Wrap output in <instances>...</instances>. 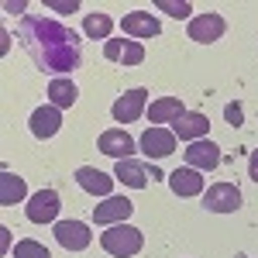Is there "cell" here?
Returning <instances> with one entry per match:
<instances>
[{
    "mask_svg": "<svg viewBox=\"0 0 258 258\" xmlns=\"http://www.w3.org/2000/svg\"><path fill=\"white\" fill-rule=\"evenodd\" d=\"M76 182H80L86 193H93V197H110V193H114V176L100 172V169H93V165L76 169Z\"/></svg>",
    "mask_w": 258,
    "mask_h": 258,
    "instance_id": "d6986e66",
    "label": "cell"
},
{
    "mask_svg": "<svg viewBox=\"0 0 258 258\" xmlns=\"http://www.w3.org/2000/svg\"><path fill=\"white\" fill-rule=\"evenodd\" d=\"M207 127H210V120H207L203 110H186V114L172 124V135L182 138V141H200L207 135Z\"/></svg>",
    "mask_w": 258,
    "mask_h": 258,
    "instance_id": "ac0fdd59",
    "label": "cell"
},
{
    "mask_svg": "<svg viewBox=\"0 0 258 258\" xmlns=\"http://www.w3.org/2000/svg\"><path fill=\"white\" fill-rule=\"evenodd\" d=\"M141 152L148 155V159H165V155H172L176 152V135L169 131V127H148L145 135H141Z\"/></svg>",
    "mask_w": 258,
    "mask_h": 258,
    "instance_id": "8fae6325",
    "label": "cell"
},
{
    "mask_svg": "<svg viewBox=\"0 0 258 258\" xmlns=\"http://www.w3.org/2000/svg\"><path fill=\"white\" fill-rule=\"evenodd\" d=\"M169 189H172L176 197H200V193H203V172L182 165L176 172H169Z\"/></svg>",
    "mask_w": 258,
    "mask_h": 258,
    "instance_id": "e0dca14e",
    "label": "cell"
},
{
    "mask_svg": "<svg viewBox=\"0 0 258 258\" xmlns=\"http://www.w3.org/2000/svg\"><path fill=\"white\" fill-rule=\"evenodd\" d=\"M224 31H227V21L220 14H200V18L189 21V38L200 41V45H210V41L224 38Z\"/></svg>",
    "mask_w": 258,
    "mask_h": 258,
    "instance_id": "4fadbf2b",
    "label": "cell"
},
{
    "mask_svg": "<svg viewBox=\"0 0 258 258\" xmlns=\"http://www.w3.org/2000/svg\"><path fill=\"white\" fill-rule=\"evenodd\" d=\"M76 93H80V90H76V83H69L66 80V76H55V80L48 83V100H52V107H73V103H76Z\"/></svg>",
    "mask_w": 258,
    "mask_h": 258,
    "instance_id": "44dd1931",
    "label": "cell"
},
{
    "mask_svg": "<svg viewBox=\"0 0 258 258\" xmlns=\"http://www.w3.org/2000/svg\"><path fill=\"white\" fill-rule=\"evenodd\" d=\"M18 38L21 48L31 55V62L41 73H62L66 76V73L80 69V38H76V31H69L59 21L31 14L18 24Z\"/></svg>",
    "mask_w": 258,
    "mask_h": 258,
    "instance_id": "6da1fadb",
    "label": "cell"
},
{
    "mask_svg": "<svg viewBox=\"0 0 258 258\" xmlns=\"http://www.w3.org/2000/svg\"><path fill=\"white\" fill-rule=\"evenodd\" d=\"M97 148L103 155H110V159H131V152H135V138L127 135V131H120V127H110V131H103L97 138Z\"/></svg>",
    "mask_w": 258,
    "mask_h": 258,
    "instance_id": "5bb4252c",
    "label": "cell"
},
{
    "mask_svg": "<svg viewBox=\"0 0 258 258\" xmlns=\"http://www.w3.org/2000/svg\"><path fill=\"white\" fill-rule=\"evenodd\" d=\"M100 244H103V251L114 258H131L141 251V244H145V238H141L138 227H131V224H114V227H107L103 234H100Z\"/></svg>",
    "mask_w": 258,
    "mask_h": 258,
    "instance_id": "7a4b0ae2",
    "label": "cell"
},
{
    "mask_svg": "<svg viewBox=\"0 0 258 258\" xmlns=\"http://www.w3.org/2000/svg\"><path fill=\"white\" fill-rule=\"evenodd\" d=\"M248 172H251V179L258 182V148L251 152V162H248Z\"/></svg>",
    "mask_w": 258,
    "mask_h": 258,
    "instance_id": "4316f807",
    "label": "cell"
},
{
    "mask_svg": "<svg viewBox=\"0 0 258 258\" xmlns=\"http://www.w3.org/2000/svg\"><path fill=\"white\" fill-rule=\"evenodd\" d=\"M59 207H62V200L55 189H38L35 197L28 200V220L31 224H52L59 217Z\"/></svg>",
    "mask_w": 258,
    "mask_h": 258,
    "instance_id": "8992f818",
    "label": "cell"
},
{
    "mask_svg": "<svg viewBox=\"0 0 258 258\" xmlns=\"http://www.w3.org/2000/svg\"><path fill=\"white\" fill-rule=\"evenodd\" d=\"M241 189L234 182H214L210 189H203V210L210 214H234L241 210Z\"/></svg>",
    "mask_w": 258,
    "mask_h": 258,
    "instance_id": "3957f363",
    "label": "cell"
},
{
    "mask_svg": "<svg viewBox=\"0 0 258 258\" xmlns=\"http://www.w3.org/2000/svg\"><path fill=\"white\" fill-rule=\"evenodd\" d=\"M28 127H31V135L38 141L45 138H52V135H59V127H62V110L59 107H38L35 114H31V120H28Z\"/></svg>",
    "mask_w": 258,
    "mask_h": 258,
    "instance_id": "2e32d148",
    "label": "cell"
},
{
    "mask_svg": "<svg viewBox=\"0 0 258 258\" xmlns=\"http://www.w3.org/2000/svg\"><path fill=\"white\" fill-rule=\"evenodd\" d=\"M103 55L120 66H141L145 62V45L135 38H110L103 45Z\"/></svg>",
    "mask_w": 258,
    "mask_h": 258,
    "instance_id": "9c48e42d",
    "label": "cell"
},
{
    "mask_svg": "<svg viewBox=\"0 0 258 258\" xmlns=\"http://www.w3.org/2000/svg\"><path fill=\"white\" fill-rule=\"evenodd\" d=\"M145 103H148V90H141V86L127 90V93H120V97L114 100V120H120V124L141 120V114H145Z\"/></svg>",
    "mask_w": 258,
    "mask_h": 258,
    "instance_id": "52a82bcc",
    "label": "cell"
},
{
    "mask_svg": "<svg viewBox=\"0 0 258 258\" xmlns=\"http://www.w3.org/2000/svg\"><path fill=\"white\" fill-rule=\"evenodd\" d=\"M14 258H48V251L41 248L38 241H18L14 244Z\"/></svg>",
    "mask_w": 258,
    "mask_h": 258,
    "instance_id": "603a6c76",
    "label": "cell"
},
{
    "mask_svg": "<svg viewBox=\"0 0 258 258\" xmlns=\"http://www.w3.org/2000/svg\"><path fill=\"white\" fill-rule=\"evenodd\" d=\"M131 214H135V203H131V200L107 197L97 210H93V224H100V227H114V224H124Z\"/></svg>",
    "mask_w": 258,
    "mask_h": 258,
    "instance_id": "ba28073f",
    "label": "cell"
},
{
    "mask_svg": "<svg viewBox=\"0 0 258 258\" xmlns=\"http://www.w3.org/2000/svg\"><path fill=\"white\" fill-rule=\"evenodd\" d=\"M120 31H124L127 38H155L162 31V24H159V18H152L148 11H131V14L120 18Z\"/></svg>",
    "mask_w": 258,
    "mask_h": 258,
    "instance_id": "7c38bea8",
    "label": "cell"
},
{
    "mask_svg": "<svg viewBox=\"0 0 258 258\" xmlns=\"http://www.w3.org/2000/svg\"><path fill=\"white\" fill-rule=\"evenodd\" d=\"M83 31H86L90 38H107V41H110L114 18H110V14H90V18L83 21Z\"/></svg>",
    "mask_w": 258,
    "mask_h": 258,
    "instance_id": "7402d4cb",
    "label": "cell"
},
{
    "mask_svg": "<svg viewBox=\"0 0 258 258\" xmlns=\"http://www.w3.org/2000/svg\"><path fill=\"white\" fill-rule=\"evenodd\" d=\"M90 227L83 224V220H59L55 224V241H59L66 251H83V248H90Z\"/></svg>",
    "mask_w": 258,
    "mask_h": 258,
    "instance_id": "30bf717a",
    "label": "cell"
},
{
    "mask_svg": "<svg viewBox=\"0 0 258 258\" xmlns=\"http://www.w3.org/2000/svg\"><path fill=\"white\" fill-rule=\"evenodd\" d=\"M24 197H28V186H24V179L14 176L11 169H4V172H0V207L21 203Z\"/></svg>",
    "mask_w": 258,
    "mask_h": 258,
    "instance_id": "ffe728a7",
    "label": "cell"
},
{
    "mask_svg": "<svg viewBox=\"0 0 258 258\" xmlns=\"http://www.w3.org/2000/svg\"><path fill=\"white\" fill-rule=\"evenodd\" d=\"M224 114H227V124H234V127H238V124H241V103H227V110H224Z\"/></svg>",
    "mask_w": 258,
    "mask_h": 258,
    "instance_id": "d4e9b609",
    "label": "cell"
},
{
    "mask_svg": "<svg viewBox=\"0 0 258 258\" xmlns=\"http://www.w3.org/2000/svg\"><path fill=\"white\" fill-rule=\"evenodd\" d=\"M48 7H52V11H62V14H73V11H80V4H55V0H52Z\"/></svg>",
    "mask_w": 258,
    "mask_h": 258,
    "instance_id": "484cf974",
    "label": "cell"
},
{
    "mask_svg": "<svg viewBox=\"0 0 258 258\" xmlns=\"http://www.w3.org/2000/svg\"><path fill=\"white\" fill-rule=\"evenodd\" d=\"M182 155H186V165L189 169H197V172H214L220 165V145H214V141L200 138V141H189V148H182Z\"/></svg>",
    "mask_w": 258,
    "mask_h": 258,
    "instance_id": "5b68a950",
    "label": "cell"
},
{
    "mask_svg": "<svg viewBox=\"0 0 258 258\" xmlns=\"http://www.w3.org/2000/svg\"><path fill=\"white\" fill-rule=\"evenodd\" d=\"M114 179H120L124 186H131V189H145L152 179H169L165 172H159L155 165H141L135 159H120L117 169H114Z\"/></svg>",
    "mask_w": 258,
    "mask_h": 258,
    "instance_id": "277c9868",
    "label": "cell"
},
{
    "mask_svg": "<svg viewBox=\"0 0 258 258\" xmlns=\"http://www.w3.org/2000/svg\"><path fill=\"white\" fill-rule=\"evenodd\" d=\"M159 11L172 14V18H189V11H193V7H189V4H182V0H179V4H172V0H159Z\"/></svg>",
    "mask_w": 258,
    "mask_h": 258,
    "instance_id": "cb8c5ba5",
    "label": "cell"
},
{
    "mask_svg": "<svg viewBox=\"0 0 258 258\" xmlns=\"http://www.w3.org/2000/svg\"><path fill=\"white\" fill-rule=\"evenodd\" d=\"M186 114V103L179 97H159L148 103V120L152 127H162V124H176L179 117Z\"/></svg>",
    "mask_w": 258,
    "mask_h": 258,
    "instance_id": "9a60e30c",
    "label": "cell"
}]
</instances>
